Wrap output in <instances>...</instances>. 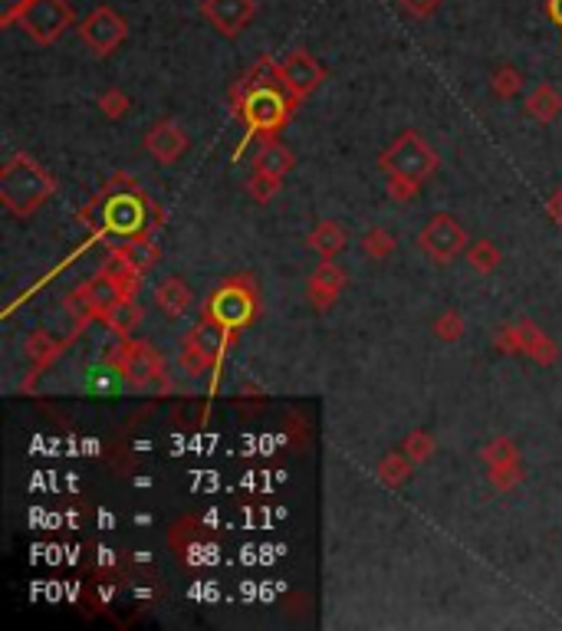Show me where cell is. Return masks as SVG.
I'll list each match as a JSON object with an SVG mask.
<instances>
[{
    "instance_id": "obj_13",
    "label": "cell",
    "mask_w": 562,
    "mask_h": 631,
    "mask_svg": "<svg viewBox=\"0 0 562 631\" xmlns=\"http://www.w3.org/2000/svg\"><path fill=\"white\" fill-rule=\"evenodd\" d=\"M145 152L152 155L155 162L175 165L178 158L188 152V135H185V129H181L178 122L162 119V122H155L152 129H148V135H145Z\"/></svg>"
},
{
    "instance_id": "obj_4",
    "label": "cell",
    "mask_w": 562,
    "mask_h": 631,
    "mask_svg": "<svg viewBox=\"0 0 562 631\" xmlns=\"http://www.w3.org/2000/svg\"><path fill=\"white\" fill-rule=\"evenodd\" d=\"M378 165H382L385 175H408V178L428 181L434 171H438V155H434V148L424 142L418 132H401L398 139L378 155Z\"/></svg>"
},
{
    "instance_id": "obj_6",
    "label": "cell",
    "mask_w": 562,
    "mask_h": 631,
    "mask_svg": "<svg viewBox=\"0 0 562 631\" xmlns=\"http://www.w3.org/2000/svg\"><path fill=\"white\" fill-rule=\"evenodd\" d=\"M17 24L24 27V33L33 43L50 47V43H56L73 27V10L66 0H30Z\"/></svg>"
},
{
    "instance_id": "obj_22",
    "label": "cell",
    "mask_w": 562,
    "mask_h": 631,
    "mask_svg": "<svg viewBox=\"0 0 562 631\" xmlns=\"http://www.w3.org/2000/svg\"><path fill=\"white\" fill-rule=\"evenodd\" d=\"M24 352H27V359H30L33 365H37V369H47V365L56 359V355L63 352V346L50 336V332L37 329V332H30V336H27Z\"/></svg>"
},
{
    "instance_id": "obj_14",
    "label": "cell",
    "mask_w": 562,
    "mask_h": 631,
    "mask_svg": "<svg viewBox=\"0 0 562 631\" xmlns=\"http://www.w3.org/2000/svg\"><path fill=\"white\" fill-rule=\"evenodd\" d=\"M346 290V270L339 267V263L323 260L319 267L309 273L306 280V293H309V303L316 309H329L332 303L339 300V293Z\"/></svg>"
},
{
    "instance_id": "obj_34",
    "label": "cell",
    "mask_w": 562,
    "mask_h": 631,
    "mask_svg": "<svg viewBox=\"0 0 562 631\" xmlns=\"http://www.w3.org/2000/svg\"><path fill=\"white\" fill-rule=\"evenodd\" d=\"M493 349L503 352V355H516V352H523L520 346V329H516V323L510 326H503L497 336H493Z\"/></svg>"
},
{
    "instance_id": "obj_8",
    "label": "cell",
    "mask_w": 562,
    "mask_h": 631,
    "mask_svg": "<svg viewBox=\"0 0 562 631\" xmlns=\"http://www.w3.org/2000/svg\"><path fill=\"white\" fill-rule=\"evenodd\" d=\"M418 247L438 263V267H444V263H451L467 247V231L451 214H434L431 221L421 227Z\"/></svg>"
},
{
    "instance_id": "obj_1",
    "label": "cell",
    "mask_w": 562,
    "mask_h": 631,
    "mask_svg": "<svg viewBox=\"0 0 562 631\" xmlns=\"http://www.w3.org/2000/svg\"><path fill=\"white\" fill-rule=\"evenodd\" d=\"M53 191H56L53 175L40 162H33L30 155H14L0 168V201H4V208L10 214L30 217L53 198Z\"/></svg>"
},
{
    "instance_id": "obj_3",
    "label": "cell",
    "mask_w": 562,
    "mask_h": 631,
    "mask_svg": "<svg viewBox=\"0 0 562 631\" xmlns=\"http://www.w3.org/2000/svg\"><path fill=\"white\" fill-rule=\"evenodd\" d=\"M234 332L224 329L217 319L204 316L198 326H194L188 332V339L181 342V352H178V369L198 378L204 372H211L217 362H221V355L227 352V346H231Z\"/></svg>"
},
{
    "instance_id": "obj_33",
    "label": "cell",
    "mask_w": 562,
    "mask_h": 631,
    "mask_svg": "<svg viewBox=\"0 0 562 631\" xmlns=\"http://www.w3.org/2000/svg\"><path fill=\"white\" fill-rule=\"evenodd\" d=\"M520 480H523V464L520 461L490 467V484L497 487V490H513L516 484H520Z\"/></svg>"
},
{
    "instance_id": "obj_26",
    "label": "cell",
    "mask_w": 562,
    "mask_h": 631,
    "mask_svg": "<svg viewBox=\"0 0 562 631\" xmlns=\"http://www.w3.org/2000/svg\"><path fill=\"white\" fill-rule=\"evenodd\" d=\"M467 260L477 273H493L500 267V250L493 240H474V247L467 250Z\"/></svg>"
},
{
    "instance_id": "obj_2",
    "label": "cell",
    "mask_w": 562,
    "mask_h": 631,
    "mask_svg": "<svg viewBox=\"0 0 562 631\" xmlns=\"http://www.w3.org/2000/svg\"><path fill=\"white\" fill-rule=\"evenodd\" d=\"M293 96L286 93L283 86H263V89H250V93L240 96V102L234 106V116L240 112L247 122V139L254 135H273L280 132L286 122H290L293 112Z\"/></svg>"
},
{
    "instance_id": "obj_21",
    "label": "cell",
    "mask_w": 562,
    "mask_h": 631,
    "mask_svg": "<svg viewBox=\"0 0 562 631\" xmlns=\"http://www.w3.org/2000/svg\"><path fill=\"white\" fill-rule=\"evenodd\" d=\"M116 250H119V254H122L125 260L132 263L135 270L142 273V277H145V273L152 270L155 263H158V247L152 244V240L139 237V234H135L132 240H125V244H122V247H116Z\"/></svg>"
},
{
    "instance_id": "obj_29",
    "label": "cell",
    "mask_w": 562,
    "mask_h": 631,
    "mask_svg": "<svg viewBox=\"0 0 562 631\" xmlns=\"http://www.w3.org/2000/svg\"><path fill=\"white\" fill-rule=\"evenodd\" d=\"M434 336H438L441 342H457L464 336V319L457 309H447V313H441L438 319H434Z\"/></svg>"
},
{
    "instance_id": "obj_9",
    "label": "cell",
    "mask_w": 562,
    "mask_h": 631,
    "mask_svg": "<svg viewBox=\"0 0 562 631\" xmlns=\"http://www.w3.org/2000/svg\"><path fill=\"white\" fill-rule=\"evenodd\" d=\"M125 33H129L125 20L112 7H106V4L96 7L93 14H89L83 24H79V37H83V43L96 56H112V53H116L122 47Z\"/></svg>"
},
{
    "instance_id": "obj_18",
    "label": "cell",
    "mask_w": 562,
    "mask_h": 631,
    "mask_svg": "<svg viewBox=\"0 0 562 631\" xmlns=\"http://www.w3.org/2000/svg\"><path fill=\"white\" fill-rule=\"evenodd\" d=\"M526 116L536 119V122H556L562 116V93L556 86H549V83H539L530 96H526Z\"/></svg>"
},
{
    "instance_id": "obj_25",
    "label": "cell",
    "mask_w": 562,
    "mask_h": 631,
    "mask_svg": "<svg viewBox=\"0 0 562 631\" xmlns=\"http://www.w3.org/2000/svg\"><path fill=\"white\" fill-rule=\"evenodd\" d=\"M490 89H493V96L497 99H513V96H520V89H523V76L516 66L510 63H503L500 70H493L490 76Z\"/></svg>"
},
{
    "instance_id": "obj_31",
    "label": "cell",
    "mask_w": 562,
    "mask_h": 631,
    "mask_svg": "<svg viewBox=\"0 0 562 631\" xmlns=\"http://www.w3.org/2000/svg\"><path fill=\"white\" fill-rule=\"evenodd\" d=\"M484 461L490 467H500V464H510V461H520V451H516V444L510 438H497L484 447Z\"/></svg>"
},
{
    "instance_id": "obj_17",
    "label": "cell",
    "mask_w": 562,
    "mask_h": 631,
    "mask_svg": "<svg viewBox=\"0 0 562 631\" xmlns=\"http://www.w3.org/2000/svg\"><path fill=\"white\" fill-rule=\"evenodd\" d=\"M296 158L293 152L277 139H267L254 155V171H263V175H273V178H286L293 171Z\"/></svg>"
},
{
    "instance_id": "obj_38",
    "label": "cell",
    "mask_w": 562,
    "mask_h": 631,
    "mask_svg": "<svg viewBox=\"0 0 562 631\" xmlns=\"http://www.w3.org/2000/svg\"><path fill=\"white\" fill-rule=\"evenodd\" d=\"M546 14H549V20H553V24L562 30V0H546Z\"/></svg>"
},
{
    "instance_id": "obj_23",
    "label": "cell",
    "mask_w": 562,
    "mask_h": 631,
    "mask_svg": "<svg viewBox=\"0 0 562 631\" xmlns=\"http://www.w3.org/2000/svg\"><path fill=\"white\" fill-rule=\"evenodd\" d=\"M411 457L405 451H392V454H385L382 461H378V480H382L385 487H401L405 480L411 477Z\"/></svg>"
},
{
    "instance_id": "obj_27",
    "label": "cell",
    "mask_w": 562,
    "mask_h": 631,
    "mask_svg": "<svg viewBox=\"0 0 562 631\" xmlns=\"http://www.w3.org/2000/svg\"><path fill=\"white\" fill-rule=\"evenodd\" d=\"M401 451H405L415 464H424V461H431V457H434V438H431L428 431L418 428V431H411L408 438H405Z\"/></svg>"
},
{
    "instance_id": "obj_37",
    "label": "cell",
    "mask_w": 562,
    "mask_h": 631,
    "mask_svg": "<svg viewBox=\"0 0 562 631\" xmlns=\"http://www.w3.org/2000/svg\"><path fill=\"white\" fill-rule=\"evenodd\" d=\"M546 214L553 224H562V191H553V198L546 201Z\"/></svg>"
},
{
    "instance_id": "obj_24",
    "label": "cell",
    "mask_w": 562,
    "mask_h": 631,
    "mask_svg": "<svg viewBox=\"0 0 562 631\" xmlns=\"http://www.w3.org/2000/svg\"><path fill=\"white\" fill-rule=\"evenodd\" d=\"M395 247H398V240L392 231H385V227H372V231L362 234V250H365V257H372V260H388L395 254Z\"/></svg>"
},
{
    "instance_id": "obj_7",
    "label": "cell",
    "mask_w": 562,
    "mask_h": 631,
    "mask_svg": "<svg viewBox=\"0 0 562 631\" xmlns=\"http://www.w3.org/2000/svg\"><path fill=\"white\" fill-rule=\"evenodd\" d=\"M257 313V296H254V286H240L237 280L221 286L214 296H208V309H204V316L217 319L224 329H244L250 319Z\"/></svg>"
},
{
    "instance_id": "obj_10",
    "label": "cell",
    "mask_w": 562,
    "mask_h": 631,
    "mask_svg": "<svg viewBox=\"0 0 562 631\" xmlns=\"http://www.w3.org/2000/svg\"><path fill=\"white\" fill-rule=\"evenodd\" d=\"M280 76H283L286 93L300 102V99H306L309 93H313V89L323 86L326 70H323V63H319L313 53L293 50V53H286L280 60Z\"/></svg>"
},
{
    "instance_id": "obj_5",
    "label": "cell",
    "mask_w": 562,
    "mask_h": 631,
    "mask_svg": "<svg viewBox=\"0 0 562 631\" xmlns=\"http://www.w3.org/2000/svg\"><path fill=\"white\" fill-rule=\"evenodd\" d=\"M112 369H116L132 388H145L152 382L165 378V359L162 352H155L148 342L125 339L122 346L112 352Z\"/></svg>"
},
{
    "instance_id": "obj_36",
    "label": "cell",
    "mask_w": 562,
    "mask_h": 631,
    "mask_svg": "<svg viewBox=\"0 0 562 631\" xmlns=\"http://www.w3.org/2000/svg\"><path fill=\"white\" fill-rule=\"evenodd\" d=\"M30 0H0V24L10 27V24H17L20 14L27 10Z\"/></svg>"
},
{
    "instance_id": "obj_11",
    "label": "cell",
    "mask_w": 562,
    "mask_h": 631,
    "mask_svg": "<svg viewBox=\"0 0 562 631\" xmlns=\"http://www.w3.org/2000/svg\"><path fill=\"white\" fill-rule=\"evenodd\" d=\"M201 14L221 37H237L254 20L257 4L254 0H201Z\"/></svg>"
},
{
    "instance_id": "obj_20",
    "label": "cell",
    "mask_w": 562,
    "mask_h": 631,
    "mask_svg": "<svg viewBox=\"0 0 562 631\" xmlns=\"http://www.w3.org/2000/svg\"><path fill=\"white\" fill-rule=\"evenodd\" d=\"M102 319H106V326L116 332V336L129 339L132 329L142 323V309H139V303H135V296H122V300H116L106 309V316Z\"/></svg>"
},
{
    "instance_id": "obj_30",
    "label": "cell",
    "mask_w": 562,
    "mask_h": 631,
    "mask_svg": "<svg viewBox=\"0 0 562 631\" xmlns=\"http://www.w3.org/2000/svg\"><path fill=\"white\" fill-rule=\"evenodd\" d=\"M424 181L418 178H408V175H388V198L392 201H415L418 198V191H421Z\"/></svg>"
},
{
    "instance_id": "obj_28",
    "label": "cell",
    "mask_w": 562,
    "mask_h": 631,
    "mask_svg": "<svg viewBox=\"0 0 562 631\" xmlns=\"http://www.w3.org/2000/svg\"><path fill=\"white\" fill-rule=\"evenodd\" d=\"M280 181L283 178H273V175H263V171H254V175H250V181H247L250 198H254L257 204H270L280 194Z\"/></svg>"
},
{
    "instance_id": "obj_12",
    "label": "cell",
    "mask_w": 562,
    "mask_h": 631,
    "mask_svg": "<svg viewBox=\"0 0 562 631\" xmlns=\"http://www.w3.org/2000/svg\"><path fill=\"white\" fill-rule=\"evenodd\" d=\"M145 224V204L139 194H112L106 201V208H102V227L112 234H122V237H135L142 231Z\"/></svg>"
},
{
    "instance_id": "obj_32",
    "label": "cell",
    "mask_w": 562,
    "mask_h": 631,
    "mask_svg": "<svg viewBox=\"0 0 562 631\" xmlns=\"http://www.w3.org/2000/svg\"><path fill=\"white\" fill-rule=\"evenodd\" d=\"M99 109H102V116H106V119H122L125 112L132 109V102H129V96L122 93V89H106V93L99 96Z\"/></svg>"
},
{
    "instance_id": "obj_16",
    "label": "cell",
    "mask_w": 562,
    "mask_h": 631,
    "mask_svg": "<svg viewBox=\"0 0 562 631\" xmlns=\"http://www.w3.org/2000/svg\"><path fill=\"white\" fill-rule=\"evenodd\" d=\"M155 303L158 309L168 316V319H181L191 309L194 303V293H191V286L185 280H178V277H168L158 283V290H155Z\"/></svg>"
},
{
    "instance_id": "obj_15",
    "label": "cell",
    "mask_w": 562,
    "mask_h": 631,
    "mask_svg": "<svg viewBox=\"0 0 562 631\" xmlns=\"http://www.w3.org/2000/svg\"><path fill=\"white\" fill-rule=\"evenodd\" d=\"M516 329H520V346H523V355H530V359L536 365H553L559 359V349L556 342L546 336L543 329H539L536 323H530V319H516Z\"/></svg>"
},
{
    "instance_id": "obj_35",
    "label": "cell",
    "mask_w": 562,
    "mask_h": 631,
    "mask_svg": "<svg viewBox=\"0 0 562 631\" xmlns=\"http://www.w3.org/2000/svg\"><path fill=\"white\" fill-rule=\"evenodd\" d=\"M398 4L405 7L411 17H418V20H428V17L434 14V10L441 7V0H398Z\"/></svg>"
},
{
    "instance_id": "obj_19",
    "label": "cell",
    "mask_w": 562,
    "mask_h": 631,
    "mask_svg": "<svg viewBox=\"0 0 562 631\" xmlns=\"http://www.w3.org/2000/svg\"><path fill=\"white\" fill-rule=\"evenodd\" d=\"M346 244H349L346 227L336 224V221L316 224V231L309 234V250H313V254H319L323 260H336L342 250H346Z\"/></svg>"
}]
</instances>
